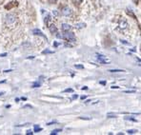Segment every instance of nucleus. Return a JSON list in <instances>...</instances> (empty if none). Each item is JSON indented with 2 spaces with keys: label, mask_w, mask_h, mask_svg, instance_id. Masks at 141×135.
Wrapping results in <instances>:
<instances>
[{
  "label": "nucleus",
  "mask_w": 141,
  "mask_h": 135,
  "mask_svg": "<svg viewBox=\"0 0 141 135\" xmlns=\"http://www.w3.org/2000/svg\"><path fill=\"white\" fill-rule=\"evenodd\" d=\"M63 38L64 39H67L69 41H72V42H75V33L74 32H69V31L66 32L63 34Z\"/></svg>",
  "instance_id": "obj_1"
},
{
  "label": "nucleus",
  "mask_w": 141,
  "mask_h": 135,
  "mask_svg": "<svg viewBox=\"0 0 141 135\" xmlns=\"http://www.w3.org/2000/svg\"><path fill=\"white\" fill-rule=\"evenodd\" d=\"M96 58L98 59V61H99L101 64H104V65L109 64V63L111 62L109 59H107V58H106V56H105V55H102V54H96Z\"/></svg>",
  "instance_id": "obj_2"
},
{
  "label": "nucleus",
  "mask_w": 141,
  "mask_h": 135,
  "mask_svg": "<svg viewBox=\"0 0 141 135\" xmlns=\"http://www.w3.org/2000/svg\"><path fill=\"white\" fill-rule=\"evenodd\" d=\"M15 21V15L14 14H8L6 15V22L7 24H13Z\"/></svg>",
  "instance_id": "obj_3"
},
{
  "label": "nucleus",
  "mask_w": 141,
  "mask_h": 135,
  "mask_svg": "<svg viewBox=\"0 0 141 135\" xmlns=\"http://www.w3.org/2000/svg\"><path fill=\"white\" fill-rule=\"evenodd\" d=\"M62 14L64 16H70L72 14V10H70L69 7H64L62 9Z\"/></svg>",
  "instance_id": "obj_4"
},
{
  "label": "nucleus",
  "mask_w": 141,
  "mask_h": 135,
  "mask_svg": "<svg viewBox=\"0 0 141 135\" xmlns=\"http://www.w3.org/2000/svg\"><path fill=\"white\" fill-rule=\"evenodd\" d=\"M119 28L121 30H125L128 28V22L126 21V19H122L119 21Z\"/></svg>",
  "instance_id": "obj_5"
},
{
  "label": "nucleus",
  "mask_w": 141,
  "mask_h": 135,
  "mask_svg": "<svg viewBox=\"0 0 141 135\" xmlns=\"http://www.w3.org/2000/svg\"><path fill=\"white\" fill-rule=\"evenodd\" d=\"M33 32L35 34V35H40V36H42V37H44V38H46V36L43 34V32L40 31V30H38V29H34L33 31ZM47 39V38H46Z\"/></svg>",
  "instance_id": "obj_6"
},
{
  "label": "nucleus",
  "mask_w": 141,
  "mask_h": 135,
  "mask_svg": "<svg viewBox=\"0 0 141 135\" xmlns=\"http://www.w3.org/2000/svg\"><path fill=\"white\" fill-rule=\"evenodd\" d=\"M70 28H72V27H70L69 24H66V23L62 24V30H63L64 32H68V31H70Z\"/></svg>",
  "instance_id": "obj_7"
},
{
  "label": "nucleus",
  "mask_w": 141,
  "mask_h": 135,
  "mask_svg": "<svg viewBox=\"0 0 141 135\" xmlns=\"http://www.w3.org/2000/svg\"><path fill=\"white\" fill-rule=\"evenodd\" d=\"M49 29H50V32H52V33H56L57 32V28L52 24V25H51L50 27H49Z\"/></svg>",
  "instance_id": "obj_8"
},
{
  "label": "nucleus",
  "mask_w": 141,
  "mask_h": 135,
  "mask_svg": "<svg viewBox=\"0 0 141 135\" xmlns=\"http://www.w3.org/2000/svg\"><path fill=\"white\" fill-rule=\"evenodd\" d=\"M62 129L61 128H57V129H53L52 132H51V135H55V134H57L58 132H60Z\"/></svg>",
  "instance_id": "obj_9"
},
{
  "label": "nucleus",
  "mask_w": 141,
  "mask_h": 135,
  "mask_svg": "<svg viewBox=\"0 0 141 135\" xmlns=\"http://www.w3.org/2000/svg\"><path fill=\"white\" fill-rule=\"evenodd\" d=\"M40 86H41V82H38V81H36L33 84V88H39Z\"/></svg>",
  "instance_id": "obj_10"
},
{
  "label": "nucleus",
  "mask_w": 141,
  "mask_h": 135,
  "mask_svg": "<svg viewBox=\"0 0 141 135\" xmlns=\"http://www.w3.org/2000/svg\"><path fill=\"white\" fill-rule=\"evenodd\" d=\"M109 72H124L125 71H123V70H110Z\"/></svg>",
  "instance_id": "obj_11"
},
{
  "label": "nucleus",
  "mask_w": 141,
  "mask_h": 135,
  "mask_svg": "<svg viewBox=\"0 0 141 135\" xmlns=\"http://www.w3.org/2000/svg\"><path fill=\"white\" fill-rule=\"evenodd\" d=\"M42 130V128L41 127H39L37 125H35L34 126V132H38V131H41Z\"/></svg>",
  "instance_id": "obj_12"
},
{
  "label": "nucleus",
  "mask_w": 141,
  "mask_h": 135,
  "mask_svg": "<svg viewBox=\"0 0 141 135\" xmlns=\"http://www.w3.org/2000/svg\"><path fill=\"white\" fill-rule=\"evenodd\" d=\"M127 132H128L129 134H133V133H136L137 130H136V129H129Z\"/></svg>",
  "instance_id": "obj_13"
},
{
  "label": "nucleus",
  "mask_w": 141,
  "mask_h": 135,
  "mask_svg": "<svg viewBox=\"0 0 141 135\" xmlns=\"http://www.w3.org/2000/svg\"><path fill=\"white\" fill-rule=\"evenodd\" d=\"M81 2H82V0H73V3L75 5H79Z\"/></svg>",
  "instance_id": "obj_14"
},
{
  "label": "nucleus",
  "mask_w": 141,
  "mask_h": 135,
  "mask_svg": "<svg viewBox=\"0 0 141 135\" xmlns=\"http://www.w3.org/2000/svg\"><path fill=\"white\" fill-rule=\"evenodd\" d=\"M85 27V24L84 23H80V24H77L76 25V28H78V29H81V28H84Z\"/></svg>",
  "instance_id": "obj_15"
},
{
  "label": "nucleus",
  "mask_w": 141,
  "mask_h": 135,
  "mask_svg": "<svg viewBox=\"0 0 141 135\" xmlns=\"http://www.w3.org/2000/svg\"><path fill=\"white\" fill-rule=\"evenodd\" d=\"M42 53H43V54H46V53H53V51L49 50H45L42 51Z\"/></svg>",
  "instance_id": "obj_16"
},
{
  "label": "nucleus",
  "mask_w": 141,
  "mask_h": 135,
  "mask_svg": "<svg viewBox=\"0 0 141 135\" xmlns=\"http://www.w3.org/2000/svg\"><path fill=\"white\" fill-rule=\"evenodd\" d=\"M126 120H129V121H132V122H136V120L134 118H132V117H125Z\"/></svg>",
  "instance_id": "obj_17"
},
{
  "label": "nucleus",
  "mask_w": 141,
  "mask_h": 135,
  "mask_svg": "<svg viewBox=\"0 0 141 135\" xmlns=\"http://www.w3.org/2000/svg\"><path fill=\"white\" fill-rule=\"evenodd\" d=\"M64 92H74V90L73 89H66L64 90Z\"/></svg>",
  "instance_id": "obj_18"
},
{
  "label": "nucleus",
  "mask_w": 141,
  "mask_h": 135,
  "mask_svg": "<svg viewBox=\"0 0 141 135\" xmlns=\"http://www.w3.org/2000/svg\"><path fill=\"white\" fill-rule=\"evenodd\" d=\"M76 69H84V66L83 65H75Z\"/></svg>",
  "instance_id": "obj_19"
},
{
  "label": "nucleus",
  "mask_w": 141,
  "mask_h": 135,
  "mask_svg": "<svg viewBox=\"0 0 141 135\" xmlns=\"http://www.w3.org/2000/svg\"><path fill=\"white\" fill-rule=\"evenodd\" d=\"M135 90H124V93H133Z\"/></svg>",
  "instance_id": "obj_20"
},
{
  "label": "nucleus",
  "mask_w": 141,
  "mask_h": 135,
  "mask_svg": "<svg viewBox=\"0 0 141 135\" xmlns=\"http://www.w3.org/2000/svg\"><path fill=\"white\" fill-rule=\"evenodd\" d=\"M52 14H53L54 16H57V15H58V12L54 10V11H52Z\"/></svg>",
  "instance_id": "obj_21"
},
{
  "label": "nucleus",
  "mask_w": 141,
  "mask_h": 135,
  "mask_svg": "<svg viewBox=\"0 0 141 135\" xmlns=\"http://www.w3.org/2000/svg\"><path fill=\"white\" fill-rule=\"evenodd\" d=\"M107 116H108L109 118H115V117H116L115 115H113V114H110V113H109V114H108Z\"/></svg>",
  "instance_id": "obj_22"
},
{
  "label": "nucleus",
  "mask_w": 141,
  "mask_h": 135,
  "mask_svg": "<svg viewBox=\"0 0 141 135\" xmlns=\"http://www.w3.org/2000/svg\"><path fill=\"white\" fill-rule=\"evenodd\" d=\"M56 37H57V38H63V34H60V33H58V32H57Z\"/></svg>",
  "instance_id": "obj_23"
},
{
  "label": "nucleus",
  "mask_w": 141,
  "mask_h": 135,
  "mask_svg": "<svg viewBox=\"0 0 141 135\" xmlns=\"http://www.w3.org/2000/svg\"><path fill=\"white\" fill-rule=\"evenodd\" d=\"M33 133V132L32 130H27V132H26V134H27V135H30V134L32 135Z\"/></svg>",
  "instance_id": "obj_24"
},
{
  "label": "nucleus",
  "mask_w": 141,
  "mask_h": 135,
  "mask_svg": "<svg viewBox=\"0 0 141 135\" xmlns=\"http://www.w3.org/2000/svg\"><path fill=\"white\" fill-rule=\"evenodd\" d=\"M80 119H85V120H90L91 118H89V117H88V118H87V117H80Z\"/></svg>",
  "instance_id": "obj_25"
},
{
  "label": "nucleus",
  "mask_w": 141,
  "mask_h": 135,
  "mask_svg": "<svg viewBox=\"0 0 141 135\" xmlns=\"http://www.w3.org/2000/svg\"><path fill=\"white\" fill-rule=\"evenodd\" d=\"M7 55V53H2V54H0V57H5Z\"/></svg>",
  "instance_id": "obj_26"
},
{
  "label": "nucleus",
  "mask_w": 141,
  "mask_h": 135,
  "mask_svg": "<svg viewBox=\"0 0 141 135\" xmlns=\"http://www.w3.org/2000/svg\"><path fill=\"white\" fill-rule=\"evenodd\" d=\"M100 84L101 85H106V82L105 81H100Z\"/></svg>",
  "instance_id": "obj_27"
},
{
  "label": "nucleus",
  "mask_w": 141,
  "mask_h": 135,
  "mask_svg": "<svg viewBox=\"0 0 141 135\" xmlns=\"http://www.w3.org/2000/svg\"><path fill=\"white\" fill-rule=\"evenodd\" d=\"M82 90H88V87H83Z\"/></svg>",
  "instance_id": "obj_28"
},
{
  "label": "nucleus",
  "mask_w": 141,
  "mask_h": 135,
  "mask_svg": "<svg viewBox=\"0 0 141 135\" xmlns=\"http://www.w3.org/2000/svg\"><path fill=\"white\" fill-rule=\"evenodd\" d=\"M76 98H77V95H74V96H73V99H74V100L76 99Z\"/></svg>",
  "instance_id": "obj_29"
},
{
  "label": "nucleus",
  "mask_w": 141,
  "mask_h": 135,
  "mask_svg": "<svg viewBox=\"0 0 141 135\" xmlns=\"http://www.w3.org/2000/svg\"><path fill=\"white\" fill-rule=\"evenodd\" d=\"M113 89H118V87L117 86H113V87H112Z\"/></svg>",
  "instance_id": "obj_30"
},
{
  "label": "nucleus",
  "mask_w": 141,
  "mask_h": 135,
  "mask_svg": "<svg viewBox=\"0 0 141 135\" xmlns=\"http://www.w3.org/2000/svg\"><path fill=\"white\" fill-rule=\"evenodd\" d=\"M3 94H4V92H3V91H0V96L3 95Z\"/></svg>",
  "instance_id": "obj_31"
},
{
  "label": "nucleus",
  "mask_w": 141,
  "mask_h": 135,
  "mask_svg": "<svg viewBox=\"0 0 141 135\" xmlns=\"http://www.w3.org/2000/svg\"><path fill=\"white\" fill-rule=\"evenodd\" d=\"M85 98H86V96H81V99H82V100H84Z\"/></svg>",
  "instance_id": "obj_32"
},
{
  "label": "nucleus",
  "mask_w": 141,
  "mask_h": 135,
  "mask_svg": "<svg viewBox=\"0 0 141 135\" xmlns=\"http://www.w3.org/2000/svg\"><path fill=\"white\" fill-rule=\"evenodd\" d=\"M58 46V43H54V47H57Z\"/></svg>",
  "instance_id": "obj_33"
},
{
  "label": "nucleus",
  "mask_w": 141,
  "mask_h": 135,
  "mask_svg": "<svg viewBox=\"0 0 141 135\" xmlns=\"http://www.w3.org/2000/svg\"><path fill=\"white\" fill-rule=\"evenodd\" d=\"M137 61H138V62H140V63H141V59H137Z\"/></svg>",
  "instance_id": "obj_34"
},
{
  "label": "nucleus",
  "mask_w": 141,
  "mask_h": 135,
  "mask_svg": "<svg viewBox=\"0 0 141 135\" xmlns=\"http://www.w3.org/2000/svg\"><path fill=\"white\" fill-rule=\"evenodd\" d=\"M0 117H2V116H0Z\"/></svg>",
  "instance_id": "obj_35"
}]
</instances>
